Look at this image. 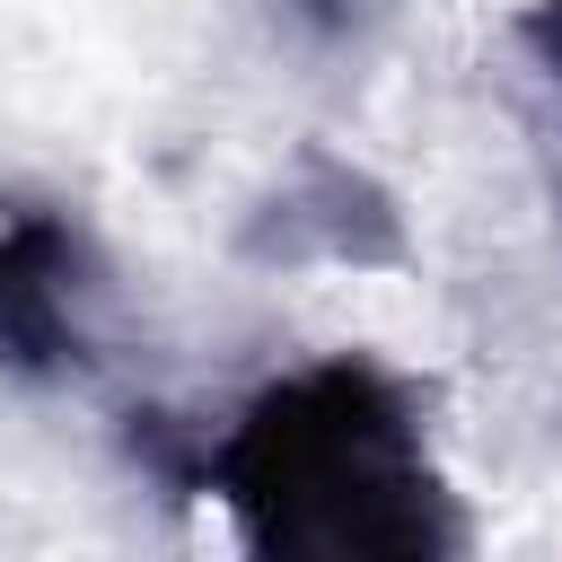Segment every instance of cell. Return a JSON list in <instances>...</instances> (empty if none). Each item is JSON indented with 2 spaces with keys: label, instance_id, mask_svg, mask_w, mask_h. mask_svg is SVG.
<instances>
[{
  "label": "cell",
  "instance_id": "obj_4",
  "mask_svg": "<svg viewBox=\"0 0 562 562\" xmlns=\"http://www.w3.org/2000/svg\"><path fill=\"white\" fill-rule=\"evenodd\" d=\"M272 9H281L299 35H325V44H342V35H360V26H369L386 0H272Z\"/></svg>",
  "mask_w": 562,
  "mask_h": 562
},
{
  "label": "cell",
  "instance_id": "obj_3",
  "mask_svg": "<svg viewBox=\"0 0 562 562\" xmlns=\"http://www.w3.org/2000/svg\"><path fill=\"white\" fill-rule=\"evenodd\" d=\"M237 246H246V263H351V272L413 255L395 193H386L369 167L334 158V149H307V158L246 211Z\"/></svg>",
  "mask_w": 562,
  "mask_h": 562
},
{
  "label": "cell",
  "instance_id": "obj_1",
  "mask_svg": "<svg viewBox=\"0 0 562 562\" xmlns=\"http://www.w3.org/2000/svg\"><path fill=\"white\" fill-rule=\"evenodd\" d=\"M202 492H220L246 553L272 562H448L465 509L422 439V404L395 369L334 351L202 439Z\"/></svg>",
  "mask_w": 562,
  "mask_h": 562
},
{
  "label": "cell",
  "instance_id": "obj_2",
  "mask_svg": "<svg viewBox=\"0 0 562 562\" xmlns=\"http://www.w3.org/2000/svg\"><path fill=\"white\" fill-rule=\"evenodd\" d=\"M97 255L61 211L0 220V369L9 378H79L97 360Z\"/></svg>",
  "mask_w": 562,
  "mask_h": 562
},
{
  "label": "cell",
  "instance_id": "obj_5",
  "mask_svg": "<svg viewBox=\"0 0 562 562\" xmlns=\"http://www.w3.org/2000/svg\"><path fill=\"white\" fill-rule=\"evenodd\" d=\"M518 44L536 53V70H544V79H553V97H562V0H527Z\"/></svg>",
  "mask_w": 562,
  "mask_h": 562
}]
</instances>
